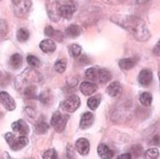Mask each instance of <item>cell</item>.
<instances>
[{
  "label": "cell",
  "instance_id": "19",
  "mask_svg": "<svg viewBox=\"0 0 160 159\" xmlns=\"http://www.w3.org/2000/svg\"><path fill=\"white\" fill-rule=\"evenodd\" d=\"M9 64L14 69H18L22 66V64H23V57H22L19 54H14V55L10 57Z\"/></svg>",
  "mask_w": 160,
  "mask_h": 159
},
{
  "label": "cell",
  "instance_id": "44",
  "mask_svg": "<svg viewBox=\"0 0 160 159\" xmlns=\"http://www.w3.org/2000/svg\"><path fill=\"white\" fill-rule=\"evenodd\" d=\"M159 79H160V73H159Z\"/></svg>",
  "mask_w": 160,
  "mask_h": 159
},
{
  "label": "cell",
  "instance_id": "35",
  "mask_svg": "<svg viewBox=\"0 0 160 159\" xmlns=\"http://www.w3.org/2000/svg\"><path fill=\"white\" fill-rule=\"evenodd\" d=\"M78 61H80L82 65H88V64H90V58L86 55H80Z\"/></svg>",
  "mask_w": 160,
  "mask_h": 159
},
{
  "label": "cell",
  "instance_id": "10",
  "mask_svg": "<svg viewBox=\"0 0 160 159\" xmlns=\"http://www.w3.org/2000/svg\"><path fill=\"white\" fill-rule=\"evenodd\" d=\"M139 83L143 86H149L153 80V76H152V72L150 69H142L139 74Z\"/></svg>",
  "mask_w": 160,
  "mask_h": 159
},
{
  "label": "cell",
  "instance_id": "38",
  "mask_svg": "<svg viewBox=\"0 0 160 159\" xmlns=\"http://www.w3.org/2000/svg\"><path fill=\"white\" fill-rule=\"evenodd\" d=\"M74 155H75V151H74V148L72 147L71 144H68L67 146V156L68 158H74Z\"/></svg>",
  "mask_w": 160,
  "mask_h": 159
},
{
  "label": "cell",
  "instance_id": "8",
  "mask_svg": "<svg viewBox=\"0 0 160 159\" xmlns=\"http://www.w3.org/2000/svg\"><path fill=\"white\" fill-rule=\"evenodd\" d=\"M12 131L17 132V133L21 135H28V132H30L28 125L26 124L25 121H23V119H18V121L14 122L12 124Z\"/></svg>",
  "mask_w": 160,
  "mask_h": 159
},
{
  "label": "cell",
  "instance_id": "28",
  "mask_svg": "<svg viewBox=\"0 0 160 159\" xmlns=\"http://www.w3.org/2000/svg\"><path fill=\"white\" fill-rule=\"evenodd\" d=\"M68 51H69V55H71L72 57H78V56L81 55V52H82V48H81V46L74 43V44H71V46H69Z\"/></svg>",
  "mask_w": 160,
  "mask_h": 159
},
{
  "label": "cell",
  "instance_id": "7",
  "mask_svg": "<svg viewBox=\"0 0 160 159\" xmlns=\"http://www.w3.org/2000/svg\"><path fill=\"white\" fill-rule=\"evenodd\" d=\"M0 104L2 105L3 107L6 108L7 110H15L16 108V102L15 100L12 99V97L10 95H8L7 92L1 91L0 92Z\"/></svg>",
  "mask_w": 160,
  "mask_h": 159
},
{
  "label": "cell",
  "instance_id": "17",
  "mask_svg": "<svg viewBox=\"0 0 160 159\" xmlns=\"http://www.w3.org/2000/svg\"><path fill=\"white\" fill-rule=\"evenodd\" d=\"M136 61H138V58H124V59H120L118 65H119V67L122 69L128 70V69H132L135 66Z\"/></svg>",
  "mask_w": 160,
  "mask_h": 159
},
{
  "label": "cell",
  "instance_id": "5",
  "mask_svg": "<svg viewBox=\"0 0 160 159\" xmlns=\"http://www.w3.org/2000/svg\"><path fill=\"white\" fill-rule=\"evenodd\" d=\"M68 115H65V114L60 113V111H56L55 114L52 115L51 117V126H52L53 129H55L56 132H62L67 125V122H68Z\"/></svg>",
  "mask_w": 160,
  "mask_h": 159
},
{
  "label": "cell",
  "instance_id": "11",
  "mask_svg": "<svg viewBox=\"0 0 160 159\" xmlns=\"http://www.w3.org/2000/svg\"><path fill=\"white\" fill-rule=\"evenodd\" d=\"M75 148H76V150L78 151L80 155L86 156V155H89L90 151V142L86 139L81 138L75 142Z\"/></svg>",
  "mask_w": 160,
  "mask_h": 159
},
{
  "label": "cell",
  "instance_id": "14",
  "mask_svg": "<svg viewBox=\"0 0 160 159\" xmlns=\"http://www.w3.org/2000/svg\"><path fill=\"white\" fill-rule=\"evenodd\" d=\"M98 155L101 159H111L114 157V151L105 143H100L98 146Z\"/></svg>",
  "mask_w": 160,
  "mask_h": 159
},
{
  "label": "cell",
  "instance_id": "22",
  "mask_svg": "<svg viewBox=\"0 0 160 159\" xmlns=\"http://www.w3.org/2000/svg\"><path fill=\"white\" fill-rule=\"evenodd\" d=\"M159 155V150L156 149V148H151L143 153V159H158Z\"/></svg>",
  "mask_w": 160,
  "mask_h": 159
},
{
  "label": "cell",
  "instance_id": "42",
  "mask_svg": "<svg viewBox=\"0 0 160 159\" xmlns=\"http://www.w3.org/2000/svg\"><path fill=\"white\" fill-rule=\"evenodd\" d=\"M117 159H132V156H131V153H123V155H119Z\"/></svg>",
  "mask_w": 160,
  "mask_h": 159
},
{
  "label": "cell",
  "instance_id": "3",
  "mask_svg": "<svg viewBox=\"0 0 160 159\" xmlns=\"http://www.w3.org/2000/svg\"><path fill=\"white\" fill-rule=\"evenodd\" d=\"M12 10L17 17H26L31 10V0H12Z\"/></svg>",
  "mask_w": 160,
  "mask_h": 159
},
{
  "label": "cell",
  "instance_id": "23",
  "mask_svg": "<svg viewBox=\"0 0 160 159\" xmlns=\"http://www.w3.org/2000/svg\"><path fill=\"white\" fill-rule=\"evenodd\" d=\"M100 102H101V97H99V95L91 97V98H89V100H88V107H89L90 109L94 110L99 107Z\"/></svg>",
  "mask_w": 160,
  "mask_h": 159
},
{
  "label": "cell",
  "instance_id": "30",
  "mask_svg": "<svg viewBox=\"0 0 160 159\" xmlns=\"http://www.w3.org/2000/svg\"><path fill=\"white\" fill-rule=\"evenodd\" d=\"M42 158L43 159H59V157H58V152H57L55 149H48L43 152Z\"/></svg>",
  "mask_w": 160,
  "mask_h": 159
},
{
  "label": "cell",
  "instance_id": "45",
  "mask_svg": "<svg viewBox=\"0 0 160 159\" xmlns=\"http://www.w3.org/2000/svg\"><path fill=\"white\" fill-rule=\"evenodd\" d=\"M0 75H1V74H0Z\"/></svg>",
  "mask_w": 160,
  "mask_h": 159
},
{
  "label": "cell",
  "instance_id": "36",
  "mask_svg": "<svg viewBox=\"0 0 160 159\" xmlns=\"http://www.w3.org/2000/svg\"><path fill=\"white\" fill-rule=\"evenodd\" d=\"M151 144L153 146H159L160 147V134H154L151 140Z\"/></svg>",
  "mask_w": 160,
  "mask_h": 159
},
{
  "label": "cell",
  "instance_id": "21",
  "mask_svg": "<svg viewBox=\"0 0 160 159\" xmlns=\"http://www.w3.org/2000/svg\"><path fill=\"white\" fill-rule=\"evenodd\" d=\"M81 33H82V30L78 25H71L66 28V34H67L69 38H77L80 37Z\"/></svg>",
  "mask_w": 160,
  "mask_h": 159
},
{
  "label": "cell",
  "instance_id": "33",
  "mask_svg": "<svg viewBox=\"0 0 160 159\" xmlns=\"http://www.w3.org/2000/svg\"><path fill=\"white\" fill-rule=\"evenodd\" d=\"M39 100L42 102V104L47 105L49 104L50 100H51V95H50V91H42L39 95Z\"/></svg>",
  "mask_w": 160,
  "mask_h": 159
},
{
  "label": "cell",
  "instance_id": "25",
  "mask_svg": "<svg viewBox=\"0 0 160 159\" xmlns=\"http://www.w3.org/2000/svg\"><path fill=\"white\" fill-rule=\"evenodd\" d=\"M67 67V60L66 59H58L55 64V69L58 73H64Z\"/></svg>",
  "mask_w": 160,
  "mask_h": 159
},
{
  "label": "cell",
  "instance_id": "20",
  "mask_svg": "<svg viewBox=\"0 0 160 159\" xmlns=\"http://www.w3.org/2000/svg\"><path fill=\"white\" fill-rule=\"evenodd\" d=\"M98 80L100 81V83L102 84H106L107 82H109L111 80V74L109 70L107 69H99L98 70Z\"/></svg>",
  "mask_w": 160,
  "mask_h": 159
},
{
  "label": "cell",
  "instance_id": "40",
  "mask_svg": "<svg viewBox=\"0 0 160 159\" xmlns=\"http://www.w3.org/2000/svg\"><path fill=\"white\" fill-rule=\"evenodd\" d=\"M153 54L156 56H159V57H160V40L158 41V43L156 44V47L153 48Z\"/></svg>",
  "mask_w": 160,
  "mask_h": 159
},
{
  "label": "cell",
  "instance_id": "37",
  "mask_svg": "<svg viewBox=\"0 0 160 159\" xmlns=\"http://www.w3.org/2000/svg\"><path fill=\"white\" fill-rule=\"evenodd\" d=\"M25 113H26V115H28V116L31 117V119H33L34 117H35V111H34L33 108L26 107V108H25Z\"/></svg>",
  "mask_w": 160,
  "mask_h": 159
},
{
  "label": "cell",
  "instance_id": "9",
  "mask_svg": "<svg viewBox=\"0 0 160 159\" xmlns=\"http://www.w3.org/2000/svg\"><path fill=\"white\" fill-rule=\"evenodd\" d=\"M75 13V6L72 3H62L60 6V16L66 19H71Z\"/></svg>",
  "mask_w": 160,
  "mask_h": 159
},
{
  "label": "cell",
  "instance_id": "15",
  "mask_svg": "<svg viewBox=\"0 0 160 159\" xmlns=\"http://www.w3.org/2000/svg\"><path fill=\"white\" fill-rule=\"evenodd\" d=\"M40 49L43 52H47V54H50V52H53L56 50V43L53 40L51 39H44L40 42Z\"/></svg>",
  "mask_w": 160,
  "mask_h": 159
},
{
  "label": "cell",
  "instance_id": "18",
  "mask_svg": "<svg viewBox=\"0 0 160 159\" xmlns=\"http://www.w3.org/2000/svg\"><path fill=\"white\" fill-rule=\"evenodd\" d=\"M44 33H46L47 37L52 38V39L58 40V41H62V37H64V34H62V32L56 31L52 26H46V28H44Z\"/></svg>",
  "mask_w": 160,
  "mask_h": 159
},
{
  "label": "cell",
  "instance_id": "1",
  "mask_svg": "<svg viewBox=\"0 0 160 159\" xmlns=\"http://www.w3.org/2000/svg\"><path fill=\"white\" fill-rule=\"evenodd\" d=\"M110 21L115 24L119 25L124 30L138 41H147L150 38V31L148 26L141 18L132 15H114L110 17Z\"/></svg>",
  "mask_w": 160,
  "mask_h": 159
},
{
  "label": "cell",
  "instance_id": "2",
  "mask_svg": "<svg viewBox=\"0 0 160 159\" xmlns=\"http://www.w3.org/2000/svg\"><path fill=\"white\" fill-rule=\"evenodd\" d=\"M5 139H6L7 143L9 144V147L14 151H18V150L23 149L28 144V139L25 135H21V136H16L14 133H6L5 134Z\"/></svg>",
  "mask_w": 160,
  "mask_h": 159
},
{
  "label": "cell",
  "instance_id": "26",
  "mask_svg": "<svg viewBox=\"0 0 160 159\" xmlns=\"http://www.w3.org/2000/svg\"><path fill=\"white\" fill-rule=\"evenodd\" d=\"M28 38H30V33H28V31L26 28H19L17 31V40H18L19 42L28 41Z\"/></svg>",
  "mask_w": 160,
  "mask_h": 159
},
{
  "label": "cell",
  "instance_id": "39",
  "mask_svg": "<svg viewBox=\"0 0 160 159\" xmlns=\"http://www.w3.org/2000/svg\"><path fill=\"white\" fill-rule=\"evenodd\" d=\"M149 0H125V3H131V5H140V3H144Z\"/></svg>",
  "mask_w": 160,
  "mask_h": 159
},
{
  "label": "cell",
  "instance_id": "24",
  "mask_svg": "<svg viewBox=\"0 0 160 159\" xmlns=\"http://www.w3.org/2000/svg\"><path fill=\"white\" fill-rule=\"evenodd\" d=\"M140 102H141L143 106L148 107L150 106L151 102H152V95L149 92H143L141 95H140Z\"/></svg>",
  "mask_w": 160,
  "mask_h": 159
},
{
  "label": "cell",
  "instance_id": "31",
  "mask_svg": "<svg viewBox=\"0 0 160 159\" xmlns=\"http://www.w3.org/2000/svg\"><path fill=\"white\" fill-rule=\"evenodd\" d=\"M8 33V24L6 21L0 19V40H3Z\"/></svg>",
  "mask_w": 160,
  "mask_h": 159
},
{
  "label": "cell",
  "instance_id": "27",
  "mask_svg": "<svg viewBox=\"0 0 160 159\" xmlns=\"http://www.w3.org/2000/svg\"><path fill=\"white\" fill-rule=\"evenodd\" d=\"M85 77L89 80V81H91V82L96 81V80L98 79V70H97V68L91 67V68H89V69H86Z\"/></svg>",
  "mask_w": 160,
  "mask_h": 159
},
{
  "label": "cell",
  "instance_id": "4",
  "mask_svg": "<svg viewBox=\"0 0 160 159\" xmlns=\"http://www.w3.org/2000/svg\"><path fill=\"white\" fill-rule=\"evenodd\" d=\"M60 6H62V3L59 0H47V13H48L49 18L52 22H58L59 18L62 17L60 16Z\"/></svg>",
  "mask_w": 160,
  "mask_h": 159
},
{
  "label": "cell",
  "instance_id": "29",
  "mask_svg": "<svg viewBox=\"0 0 160 159\" xmlns=\"http://www.w3.org/2000/svg\"><path fill=\"white\" fill-rule=\"evenodd\" d=\"M48 130H49V125L46 122L38 123L35 126V133H38V134H44L48 132Z\"/></svg>",
  "mask_w": 160,
  "mask_h": 159
},
{
  "label": "cell",
  "instance_id": "41",
  "mask_svg": "<svg viewBox=\"0 0 160 159\" xmlns=\"http://www.w3.org/2000/svg\"><path fill=\"white\" fill-rule=\"evenodd\" d=\"M0 159H10V156L8 155V152L0 150Z\"/></svg>",
  "mask_w": 160,
  "mask_h": 159
},
{
  "label": "cell",
  "instance_id": "34",
  "mask_svg": "<svg viewBox=\"0 0 160 159\" xmlns=\"http://www.w3.org/2000/svg\"><path fill=\"white\" fill-rule=\"evenodd\" d=\"M26 60H28V64L30 65L31 67H39V66H40V59L33 55H28Z\"/></svg>",
  "mask_w": 160,
  "mask_h": 159
},
{
  "label": "cell",
  "instance_id": "12",
  "mask_svg": "<svg viewBox=\"0 0 160 159\" xmlns=\"http://www.w3.org/2000/svg\"><path fill=\"white\" fill-rule=\"evenodd\" d=\"M94 123V116L92 115V113H84L82 116H81V121H80V127L82 130L89 129L90 126L92 125Z\"/></svg>",
  "mask_w": 160,
  "mask_h": 159
},
{
  "label": "cell",
  "instance_id": "32",
  "mask_svg": "<svg viewBox=\"0 0 160 159\" xmlns=\"http://www.w3.org/2000/svg\"><path fill=\"white\" fill-rule=\"evenodd\" d=\"M131 156L132 158H139L141 155H143V149H142L141 146H133L132 149H131Z\"/></svg>",
  "mask_w": 160,
  "mask_h": 159
},
{
  "label": "cell",
  "instance_id": "43",
  "mask_svg": "<svg viewBox=\"0 0 160 159\" xmlns=\"http://www.w3.org/2000/svg\"><path fill=\"white\" fill-rule=\"evenodd\" d=\"M103 1L107 3H111V5H115V3H120V0H103Z\"/></svg>",
  "mask_w": 160,
  "mask_h": 159
},
{
  "label": "cell",
  "instance_id": "13",
  "mask_svg": "<svg viewBox=\"0 0 160 159\" xmlns=\"http://www.w3.org/2000/svg\"><path fill=\"white\" fill-rule=\"evenodd\" d=\"M80 90L84 95H92L98 90V86L93 82H82L80 85Z\"/></svg>",
  "mask_w": 160,
  "mask_h": 159
},
{
  "label": "cell",
  "instance_id": "16",
  "mask_svg": "<svg viewBox=\"0 0 160 159\" xmlns=\"http://www.w3.org/2000/svg\"><path fill=\"white\" fill-rule=\"evenodd\" d=\"M122 91H123V88H122V85H120L119 82H112L110 83V85L107 88V93L110 97H118V95L122 93Z\"/></svg>",
  "mask_w": 160,
  "mask_h": 159
},
{
  "label": "cell",
  "instance_id": "6",
  "mask_svg": "<svg viewBox=\"0 0 160 159\" xmlns=\"http://www.w3.org/2000/svg\"><path fill=\"white\" fill-rule=\"evenodd\" d=\"M80 105H81L80 98H78L76 95H69L67 99H65V100L62 101L60 108H62V110L65 111V113L71 114V113L76 111V110L78 109V107H80Z\"/></svg>",
  "mask_w": 160,
  "mask_h": 159
},
{
  "label": "cell",
  "instance_id": "46",
  "mask_svg": "<svg viewBox=\"0 0 160 159\" xmlns=\"http://www.w3.org/2000/svg\"><path fill=\"white\" fill-rule=\"evenodd\" d=\"M0 1H1V0H0Z\"/></svg>",
  "mask_w": 160,
  "mask_h": 159
}]
</instances>
